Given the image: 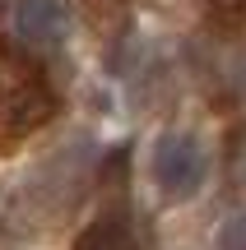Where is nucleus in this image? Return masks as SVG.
Instances as JSON below:
<instances>
[{
    "instance_id": "1",
    "label": "nucleus",
    "mask_w": 246,
    "mask_h": 250,
    "mask_svg": "<svg viewBox=\"0 0 246 250\" xmlns=\"http://www.w3.org/2000/svg\"><path fill=\"white\" fill-rule=\"evenodd\" d=\"M149 171L172 204H186L209 181V144L195 130H163L149 148Z\"/></svg>"
},
{
    "instance_id": "2",
    "label": "nucleus",
    "mask_w": 246,
    "mask_h": 250,
    "mask_svg": "<svg viewBox=\"0 0 246 250\" xmlns=\"http://www.w3.org/2000/svg\"><path fill=\"white\" fill-rule=\"evenodd\" d=\"M23 51L5 46V65H9V83H0V130L5 134H33L56 116L61 98L51 93V83L42 79V70L28 61H19Z\"/></svg>"
},
{
    "instance_id": "3",
    "label": "nucleus",
    "mask_w": 246,
    "mask_h": 250,
    "mask_svg": "<svg viewBox=\"0 0 246 250\" xmlns=\"http://www.w3.org/2000/svg\"><path fill=\"white\" fill-rule=\"evenodd\" d=\"M70 28H74V19L65 9V0H19L14 5V33L28 46L56 51V46H65Z\"/></svg>"
},
{
    "instance_id": "4",
    "label": "nucleus",
    "mask_w": 246,
    "mask_h": 250,
    "mask_svg": "<svg viewBox=\"0 0 246 250\" xmlns=\"http://www.w3.org/2000/svg\"><path fill=\"white\" fill-rule=\"evenodd\" d=\"M74 250H139V241H135V223H130L121 208H107V213H98V218H93V223L79 232Z\"/></svg>"
},
{
    "instance_id": "5",
    "label": "nucleus",
    "mask_w": 246,
    "mask_h": 250,
    "mask_svg": "<svg viewBox=\"0 0 246 250\" xmlns=\"http://www.w3.org/2000/svg\"><path fill=\"white\" fill-rule=\"evenodd\" d=\"M219 250H246V213H232L219 223Z\"/></svg>"
},
{
    "instance_id": "6",
    "label": "nucleus",
    "mask_w": 246,
    "mask_h": 250,
    "mask_svg": "<svg viewBox=\"0 0 246 250\" xmlns=\"http://www.w3.org/2000/svg\"><path fill=\"white\" fill-rule=\"evenodd\" d=\"M214 9H219V14H242L246 0H214Z\"/></svg>"
},
{
    "instance_id": "7",
    "label": "nucleus",
    "mask_w": 246,
    "mask_h": 250,
    "mask_svg": "<svg viewBox=\"0 0 246 250\" xmlns=\"http://www.w3.org/2000/svg\"><path fill=\"white\" fill-rule=\"evenodd\" d=\"M237 83H242V93H246V56H242V65H237Z\"/></svg>"
}]
</instances>
